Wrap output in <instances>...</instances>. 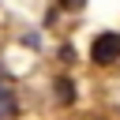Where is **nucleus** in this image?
<instances>
[{
  "mask_svg": "<svg viewBox=\"0 0 120 120\" xmlns=\"http://www.w3.org/2000/svg\"><path fill=\"white\" fill-rule=\"evenodd\" d=\"M56 98H60L64 105L75 101V86H71V79H56Z\"/></svg>",
  "mask_w": 120,
  "mask_h": 120,
  "instance_id": "nucleus-2",
  "label": "nucleus"
},
{
  "mask_svg": "<svg viewBox=\"0 0 120 120\" xmlns=\"http://www.w3.org/2000/svg\"><path fill=\"white\" fill-rule=\"evenodd\" d=\"M60 4H64L68 11H79V8H82V0H60Z\"/></svg>",
  "mask_w": 120,
  "mask_h": 120,
  "instance_id": "nucleus-3",
  "label": "nucleus"
},
{
  "mask_svg": "<svg viewBox=\"0 0 120 120\" xmlns=\"http://www.w3.org/2000/svg\"><path fill=\"white\" fill-rule=\"evenodd\" d=\"M90 60L94 64H116L120 60V34H112V30L98 34L94 45H90Z\"/></svg>",
  "mask_w": 120,
  "mask_h": 120,
  "instance_id": "nucleus-1",
  "label": "nucleus"
}]
</instances>
